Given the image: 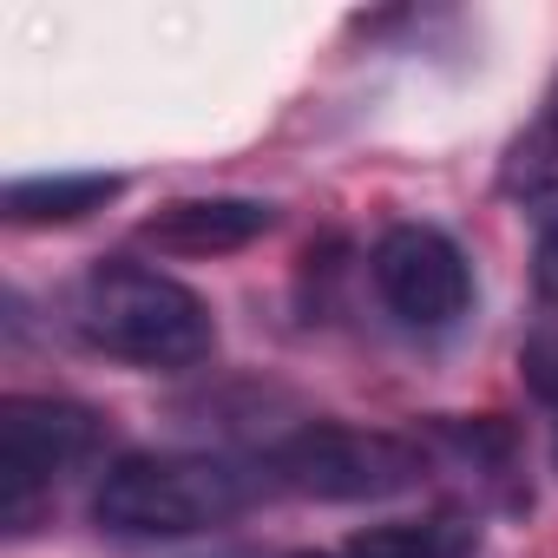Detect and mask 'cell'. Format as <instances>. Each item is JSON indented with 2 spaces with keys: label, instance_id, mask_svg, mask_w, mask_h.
<instances>
[{
  "label": "cell",
  "instance_id": "6da1fadb",
  "mask_svg": "<svg viewBox=\"0 0 558 558\" xmlns=\"http://www.w3.org/2000/svg\"><path fill=\"white\" fill-rule=\"evenodd\" d=\"M66 329L86 349L132 362V368H191L217 349V323L204 296L132 256L93 263L66 290Z\"/></svg>",
  "mask_w": 558,
  "mask_h": 558
},
{
  "label": "cell",
  "instance_id": "8fae6325",
  "mask_svg": "<svg viewBox=\"0 0 558 558\" xmlns=\"http://www.w3.org/2000/svg\"><path fill=\"white\" fill-rule=\"evenodd\" d=\"M519 375H525V388H532L545 408H558V323H538V329L525 336Z\"/></svg>",
  "mask_w": 558,
  "mask_h": 558
},
{
  "label": "cell",
  "instance_id": "ba28073f",
  "mask_svg": "<svg viewBox=\"0 0 558 558\" xmlns=\"http://www.w3.org/2000/svg\"><path fill=\"white\" fill-rule=\"evenodd\" d=\"M125 191L119 171H47V178H14L0 191V217L21 230H47V223H80L93 210H106Z\"/></svg>",
  "mask_w": 558,
  "mask_h": 558
},
{
  "label": "cell",
  "instance_id": "3957f363",
  "mask_svg": "<svg viewBox=\"0 0 558 558\" xmlns=\"http://www.w3.org/2000/svg\"><path fill=\"white\" fill-rule=\"evenodd\" d=\"M269 480L303 493V499L362 506V499H395V493L421 486L427 480V453L408 434L310 421V427H296L283 447L269 453Z\"/></svg>",
  "mask_w": 558,
  "mask_h": 558
},
{
  "label": "cell",
  "instance_id": "4fadbf2b",
  "mask_svg": "<svg viewBox=\"0 0 558 558\" xmlns=\"http://www.w3.org/2000/svg\"><path fill=\"white\" fill-rule=\"evenodd\" d=\"M296 558H349V551H296Z\"/></svg>",
  "mask_w": 558,
  "mask_h": 558
},
{
  "label": "cell",
  "instance_id": "8992f818",
  "mask_svg": "<svg viewBox=\"0 0 558 558\" xmlns=\"http://www.w3.org/2000/svg\"><path fill=\"white\" fill-rule=\"evenodd\" d=\"M276 230V204L263 197H178L138 223V243L158 256H223Z\"/></svg>",
  "mask_w": 558,
  "mask_h": 558
},
{
  "label": "cell",
  "instance_id": "9c48e42d",
  "mask_svg": "<svg viewBox=\"0 0 558 558\" xmlns=\"http://www.w3.org/2000/svg\"><path fill=\"white\" fill-rule=\"evenodd\" d=\"M499 191L525 210H545V223L558 217V80L538 106V119L506 145L499 158Z\"/></svg>",
  "mask_w": 558,
  "mask_h": 558
},
{
  "label": "cell",
  "instance_id": "5b68a950",
  "mask_svg": "<svg viewBox=\"0 0 558 558\" xmlns=\"http://www.w3.org/2000/svg\"><path fill=\"white\" fill-rule=\"evenodd\" d=\"M368 276H375V296L388 303V316L401 329H421V336L453 329L466 316V303H473L466 250L434 223H388L375 236Z\"/></svg>",
  "mask_w": 558,
  "mask_h": 558
},
{
  "label": "cell",
  "instance_id": "52a82bcc",
  "mask_svg": "<svg viewBox=\"0 0 558 558\" xmlns=\"http://www.w3.org/2000/svg\"><path fill=\"white\" fill-rule=\"evenodd\" d=\"M421 453L427 466H447V473H466L480 493H499L506 506L519 499L512 493V473H519V434L493 414L480 421H427L421 427Z\"/></svg>",
  "mask_w": 558,
  "mask_h": 558
},
{
  "label": "cell",
  "instance_id": "30bf717a",
  "mask_svg": "<svg viewBox=\"0 0 558 558\" xmlns=\"http://www.w3.org/2000/svg\"><path fill=\"white\" fill-rule=\"evenodd\" d=\"M480 519L466 512H427V519H388L349 538V558H473Z\"/></svg>",
  "mask_w": 558,
  "mask_h": 558
},
{
  "label": "cell",
  "instance_id": "7a4b0ae2",
  "mask_svg": "<svg viewBox=\"0 0 558 558\" xmlns=\"http://www.w3.org/2000/svg\"><path fill=\"white\" fill-rule=\"evenodd\" d=\"M250 506V473L217 453H125L93 493L112 538H191Z\"/></svg>",
  "mask_w": 558,
  "mask_h": 558
},
{
  "label": "cell",
  "instance_id": "277c9868",
  "mask_svg": "<svg viewBox=\"0 0 558 558\" xmlns=\"http://www.w3.org/2000/svg\"><path fill=\"white\" fill-rule=\"evenodd\" d=\"M106 447V421L60 395H8L0 401V519L14 532L34 519V506L80 473Z\"/></svg>",
  "mask_w": 558,
  "mask_h": 558
},
{
  "label": "cell",
  "instance_id": "7c38bea8",
  "mask_svg": "<svg viewBox=\"0 0 558 558\" xmlns=\"http://www.w3.org/2000/svg\"><path fill=\"white\" fill-rule=\"evenodd\" d=\"M532 283H538V296L558 310V217L538 230V250H532Z\"/></svg>",
  "mask_w": 558,
  "mask_h": 558
}]
</instances>
